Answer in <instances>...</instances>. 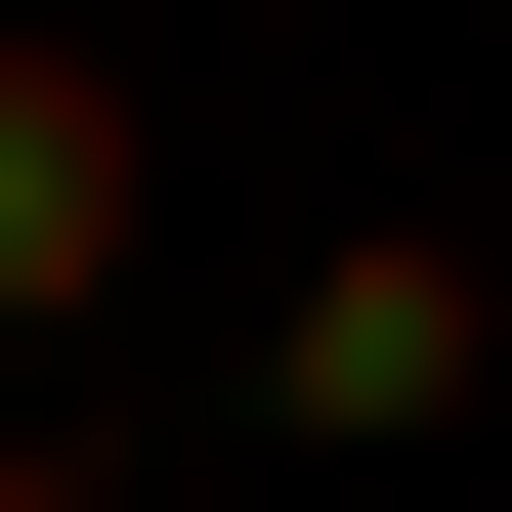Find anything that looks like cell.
I'll use <instances>...</instances> for the list:
<instances>
[{"instance_id": "6da1fadb", "label": "cell", "mask_w": 512, "mask_h": 512, "mask_svg": "<svg viewBox=\"0 0 512 512\" xmlns=\"http://www.w3.org/2000/svg\"><path fill=\"white\" fill-rule=\"evenodd\" d=\"M470 342H512V256L470 214H342L299 299H256V427H470Z\"/></svg>"}, {"instance_id": "7a4b0ae2", "label": "cell", "mask_w": 512, "mask_h": 512, "mask_svg": "<svg viewBox=\"0 0 512 512\" xmlns=\"http://www.w3.org/2000/svg\"><path fill=\"white\" fill-rule=\"evenodd\" d=\"M128 214H171L128 43H0V299H128Z\"/></svg>"}, {"instance_id": "3957f363", "label": "cell", "mask_w": 512, "mask_h": 512, "mask_svg": "<svg viewBox=\"0 0 512 512\" xmlns=\"http://www.w3.org/2000/svg\"><path fill=\"white\" fill-rule=\"evenodd\" d=\"M0 512H86V427H0Z\"/></svg>"}]
</instances>
